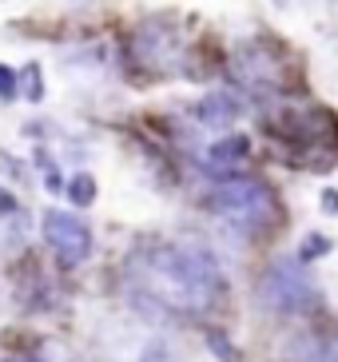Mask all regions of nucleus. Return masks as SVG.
Returning a JSON list of instances; mask_svg holds the SVG:
<instances>
[{
    "mask_svg": "<svg viewBox=\"0 0 338 362\" xmlns=\"http://www.w3.org/2000/svg\"><path fill=\"white\" fill-rule=\"evenodd\" d=\"M4 362H32V358H4Z\"/></svg>",
    "mask_w": 338,
    "mask_h": 362,
    "instance_id": "17",
    "label": "nucleus"
},
{
    "mask_svg": "<svg viewBox=\"0 0 338 362\" xmlns=\"http://www.w3.org/2000/svg\"><path fill=\"white\" fill-rule=\"evenodd\" d=\"M44 187H48V192H60V187H64V175H60V168H56V163L44 171Z\"/></svg>",
    "mask_w": 338,
    "mask_h": 362,
    "instance_id": "14",
    "label": "nucleus"
},
{
    "mask_svg": "<svg viewBox=\"0 0 338 362\" xmlns=\"http://www.w3.org/2000/svg\"><path fill=\"white\" fill-rule=\"evenodd\" d=\"M211 207L227 219V223L243 227V231H255V227H267L275 219V195L271 187L259 180H227L211 192Z\"/></svg>",
    "mask_w": 338,
    "mask_h": 362,
    "instance_id": "3",
    "label": "nucleus"
},
{
    "mask_svg": "<svg viewBox=\"0 0 338 362\" xmlns=\"http://www.w3.org/2000/svg\"><path fill=\"white\" fill-rule=\"evenodd\" d=\"M207 346H211V351H215V354H219V358H223V362H239V351H235L231 342L223 339L219 330H207Z\"/></svg>",
    "mask_w": 338,
    "mask_h": 362,
    "instance_id": "12",
    "label": "nucleus"
},
{
    "mask_svg": "<svg viewBox=\"0 0 338 362\" xmlns=\"http://www.w3.org/2000/svg\"><path fill=\"white\" fill-rule=\"evenodd\" d=\"M0 211H4V215H12V211H16V195H12V192H4V187H0Z\"/></svg>",
    "mask_w": 338,
    "mask_h": 362,
    "instance_id": "15",
    "label": "nucleus"
},
{
    "mask_svg": "<svg viewBox=\"0 0 338 362\" xmlns=\"http://www.w3.org/2000/svg\"><path fill=\"white\" fill-rule=\"evenodd\" d=\"M68 199L72 203H80V207H88V203L95 199V180L88 175V171H80L72 183H68Z\"/></svg>",
    "mask_w": 338,
    "mask_h": 362,
    "instance_id": "9",
    "label": "nucleus"
},
{
    "mask_svg": "<svg viewBox=\"0 0 338 362\" xmlns=\"http://www.w3.org/2000/svg\"><path fill=\"white\" fill-rule=\"evenodd\" d=\"M239 116H243V107H239V100L231 92H211V96H203L195 104V119L207 124V128H231Z\"/></svg>",
    "mask_w": 338,
    "mask_h": 362,
    "instance_id": "6",
    "label": "nucleus"
},
{
    "mask_svg": "<svg viewBox=\"0 0 338 362\" xmlns=\"http://www.w3.org/2000/svg\"><path fill=\"white\" fill-rule=\"evenodd\" d=\"M127 287L151 315H203L223 295V271L199 243H151L127 259Z\"/></svg>",
    "mask_w": 338,
    "mask_h": 362,
    "instance_id": "1",
    "label": "nucleus"
},
{
    "mask_svg": "<svg viewBox=\"0 0 338 362\" xmlns=\"http://www.w3.org/2000/svg\"><path fill=\"white\" fill-rule=\"evenodd\" d=\"M255 303L263 310H271V315H303V310H310L318 303V287L298 259L295 263H291V259H279V263H271L267 275L259 279Z\"/></svg>",
    "mask_w": 338,
    "mask_h": 362,
    "instance_id": "2",
    "label": "nucleus"
},
{
    "mask_svg": "<svg viewBox=\"0 0 338 362\" xmlns=\"http://www.w3.org/2000/svg\"><path fill=\"white\" fill-rule=\"evenodd\" d=\"M16 92H21V72L0 64V100H16Z\"/></svg>",
    "mask_w": 338,
    "mask_h": 362,
    "instance_id": "13",
    "label": "nucleus"
},
{
    "mask_svg": "<svg viewBox=\"0 0 338 362\" xmlns=\"http://www.w3.org/2000/svg\"><path fill=\"white\" fill-rule=\"evenodd\" d=\"M327 251H330L327 235H310V239H303V247H298V263L307 267V263H315L318 255H327Z\"/></svg>",
    "mask_w": 338,
    "mask_h": 362,
    "instance_id": "10",
    "label": "nucleus"
},
{
    "mask_svg": "<svg viewBox=\"0 0 338 362\" xmlns=\"http://www.w3.org/2000/svg\"><path fill=\"white\" fill-rule=\"evenodd\" d=\"M322 207H327L330 215H338V192H327V195H322Z\"/></svg>",
    "mask_w": 338,
    "mask_h": 362,
    "instance_id": "16",
    "label": "nucleus"
},
{
    "mask_svg": "<svg viewBox=\"0 0 338 362\" xmlns=\"http://www.w3.org/2000/svg\"><path fill=\"white\" fill-rule=\"evenodd\" d=\"M139 362H180V351H175V346H171L168 339H148L144 342V346H139V354H136Z\"/></svg>",
    "mask_w": 338,
    "mask_h": 362,
    "instance_id": "8",
    "label": "nucleus"
},
{
    "mask_svg": "<svg viewBox=\"0 0 338 362\" xmlns=\"http://www.w3.org/2000/svg\"><path fill=\"white\" fill-rule=\"evenodd\" d=\"M40 231H44V243L56 251L64 267H80L88 255H92V227L72 211H44L40 219Z\"/></svg>",
    "mask_w": 338,
    "mask_h": 362,
    "instance_id": "4",
    "label": "nucleus"
},
{
    "mask_svg": "<svg viewBox=\"0 0 338 362\" xmlns=\"http://www.w3.org/2000/svg\"><path fill=\"white\" fill-rule=\"evenodd\" d=\"M139 56L148 60V68H171V60L180 56V44H175V33H171L168 24H159V21H151V24H144L139 28Z\"/></svg>",
    "mask_w": 338,
    "mask_h": 362,
    "instance_id": "5",
    "label": "nucleus"
},
{
    "mask_svg": "<svg viewBox=\"0 0 338 362\" xmlns=\"http://www.w3.org/2000/svg\"><path fill=\"white\" fill-rule=\"evenodd\" d=\"M21 84H24V100H32V104H40V96H44V84H40V64H28V68H24Z\"/></svg>",
    "mask_w": 338,
    "mask_h": 362,
    "instance_id": "11",
    "label": "nucleus"
},
{
    "mask_svg": "<svg viewBox=\"0 0 338 362\" xmlns=\"http://www.w3.org/2000/svg\"><path fill=\"white\" fill-rule=\"evenodd\" d=\"M247 151H251V139H247V136H223V139H215V144H211L207 163H211L215 171H223V168L231 171L235 163L247 156Z\"/></svg>",
    "mask_w": 338,
    "mask_h": 362,
    "instance_id": "7",
    "label": "nucleus"
}]
</instances>
